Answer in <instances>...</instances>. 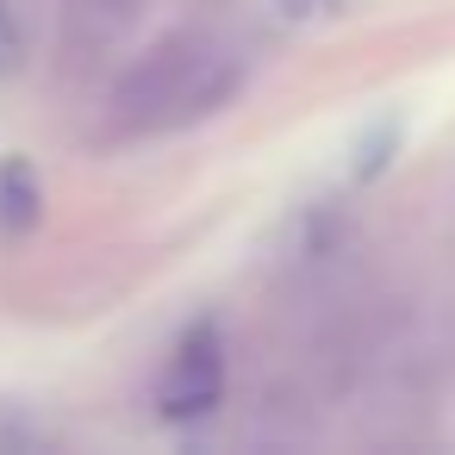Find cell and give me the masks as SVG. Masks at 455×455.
Wrapping results in <instances>:
<instances>
[{
  "mask_svg": "<svg viewBox=\"0 0 455 455\" xmlns=\"http://www.w3.org/2000/svg\"><path fill=\"white\" fill-rule=\"evenodd\" d=\"M243 88V63L231 57V44L206 38V32H175L163 44H150L113 88L107 113L125 138L138 132H175L194 119H212L231 94Z\"/></svg>",
  "mask_w": 455,
  "mask_h": 455,
  "instance_id": "6da1fadb",
  "label": "cell"
},
{
  "mask_svg": "<svg viewBox=\"0 0 455 455\" xmlns=\"http://www.w3.org/2000/svg\"><path fill=\"white\" fill-rule=\"evenodd\" d=\"M20 63V26H13V7L0 0V76Z\"/></svg>",
  "mask_w": 455,
  "mask_h": 455,
  "instance_id": "5b68a950",
  "label": "cell"
},
{
  "mask_svg": "<svg viewBox=\"0 0 455 455\" xmlns=\"http://www.w3.org/2000/svg\"><path fill=\"white\" fill-rule=\"evenodd\" d=\"M38 206H44V194H38L32 169H26V163H7V169H0V225H7V231H26V225L38 219Z\"/></svg>",
  "mask_w": 455,
  "mask_h": 455,
  "instance_id": "277c9868",
  "label": "cell"
},
{
  "mask_svg": "<svg viewBox=\"0 0 455 455\" xmlns=\"http://www.w3.org/2000/svg\"><path fill=\"white\" fill-rule=\"evenodd\" d=\"M219 393H225V343H219V324H200V331L175 349L156 405H163L169 418H200V411L219 405Z\"/></svg>",
  "mask_w": 455,
  "mask_h": 455,
  "instance_id": "7a4b0ae2",
  "label": "cell"
},
{
  "mask_svg": "<svg viewBox=\"0 0 455 455\" xmlns=\"http://www.w3.org/2000/svg\"><path fill=\"white\" fill-rule=\"evenodd\" d=\"M144 0H69V44L76 51H107L132 20H138Z\"/></svg>",
  "mask_w": 455,
  "mask_h": 455,
  "instance_id": "3957f363",
  "label": "cell"
}]
</instances>
